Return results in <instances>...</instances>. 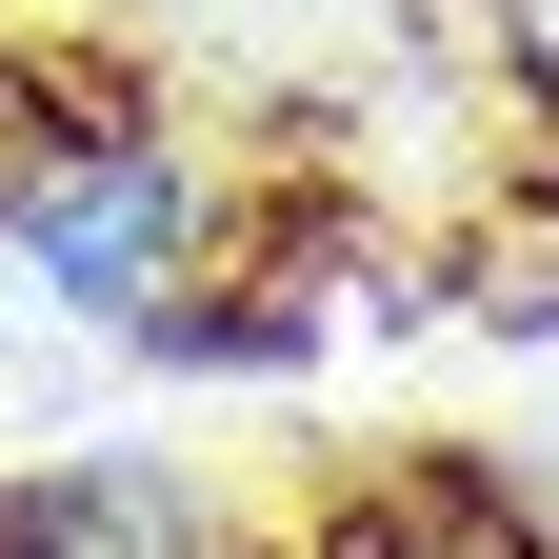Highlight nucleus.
Segmentation results:
<instances>
[{"mask_svg": "<svg viewBox=\"0 0 559 559\" xmlns=\"http://www.w3.org/2000/svg\"><path fill=\"white\" fill-rule=\"evenodd\" d=\"M0 240H21V280L60 320H160V280H180V160H160V140L40 160L21 200H0Z\"/></svg>", "mask_w": 559, "mask_h": 559, "instance_id": "1", "label": "nucleus"}, {"mask_svg": "<svg viewBox=\"0 0 559 559\" xmlns=\"http://www.w3.org/2000/svg\"><path fill=\"white\" fill-rule=\"evenodd\" d=\"M479 21H500V60H520L539 100H559V0H479Z\"/></svg>", "mask_w": 559, "mask_h": 559, "instance_id": "2", "label": "nucleus"}]
</instances>
